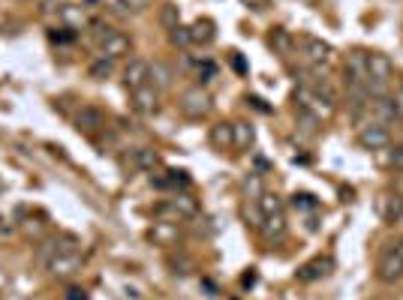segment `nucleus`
I'll return each instance as SVG.
<instances>
[{
	"label": "nucleus",
	"instance_id": "nucleus-1",
	"mask_svg": "<svg viewBox=\"0 0 403 300\" xmlns=\"http://www.w3.org/2000/svg\"><path fill=\"white\" fill-rule=\"evenodd\" d=\"M298 45H301V60L310 66V73L325 75V69L331 63V54H334V52H331V45L322 43V39H316V36H301Z\"/></svg>",
	"mask_w": 403,
	"mask_h": 300
},
{
	"label": "nucleus",
	"instance_id": "nucleus-2",
	"mask_svg": "<svg viewBox=\"0 0 403 300\" xmlns=\"http://www.w3.org/2000/svg\"><path fill=\"white\" fill-rule=\"evenodd\" d=\"M358 147L361 150H370V153H379V150H386L391 144V133L386 123H379V120H367V123L358 126Z\"/></svg>",
	"mask_w": 403,
	"mask_h": 300
},
{
	"label": "nucleus",
	"instance_id": "nucleus-3",
	"mask_svg": "<svg viewBox=\"0 0 403 300\" xmlns=\"http://www.w3.org/2000/svg\"><path fill=\"white\" fill-rule=\"evenodd\" d=\"M97 27V45H99V57H108L115 60L120 54L129 52V36L120 33V30L112 27H103V24H94Z\"/></svg>",
	"mask_w": 403,
	"mask_h": 300
},
{
	"label": "nucleus",
	"instance_id": "nucleus-4",
	"mask_svg": "<svg viewBox=\"0 0 403 300\" xmlns=\"http://www.w3.org/2000/svg\"><path fill=\"white\" fill-rule=\"evenodd\" d=\"M178 105H181V112H184L187 117H193V120H202V117L211 114V96H208L205 87H190V90H184Z\"/></svg>",
	"mask_w": 403,
	"mask_h": 300
},
{
	"label": "nucleus",
	"instance_id": "nucleus-5",
	"mask_svg": "<svg viewBox=\"0 0 403 300\" xmlns=\"http://www.w3.org/2000/svg\"><path fill=\"white\" fill-rule=\"evenodd\" d=\"M82 264H85V262H82V255H78L76 249H60L57 255H52V258L45 262V270H48L52 276L64 279V276H76L78 270H82Z\"/></svg>",
	"mask_w": 403,
	"mask_h": 300
},
{
	"label": "nucleus",
	"instance_id": "nucleus-6",
	"mask_svg": "<svg viewBox=\"0 0 403 300\" xmlns=\"http://www.w3.org/2000/svg\"><path fill=\"white\" fill-rule=\"evenodd\" d=\"M391 78H395V63L388 60V54L370 52V54H367V84L388 87Z\"/></svg>",
	"mask_w": 403,
	"mask_h": 300
},
{
	"label": "nucleus",
	"instance_id": "nucleus-7",
	"mask_svg": "<svg viewBox=\"0 0 403 300\" xmlns=\"http://www.w3.org/2000/svg\"><path fill=\"white\" fill-rule=\"evenodd\" d=\"M334 267H337L334 255H316L313 262L301 264L295 276H298V283H316V279H325V276L334 273Z\"/></svg>",
	"mask_w": 403,
	"mask_h": 300
},
{
	"label": "nucleus",
	"instance_id": "nucleus-8",
	"mask_svg": "<svg viewBox=\"0 0 403 300\" xmlns=\"http://www.w3.org/2000/svg\"><path fill=\"white\" fill-rule=\"evenodd\" d=\"M295 103H298V108H304V112H310V114H316V117H328L334 108H331L325 99H322L313 87H307V84H301V87H295Z\"/></svg>",
	"mask_w": 403,
	"mask_h": 300
},
{
	"label": "nucleus",
	"instance_id": "nucleus-9",
	"mask_svg": "<svg viewBox=\"0 0 403 300\" xmlns=\"http://www.w3.org/2000/svg\"><path fill=\"white\" fill-rule=\"evenodd\" d=\"M376 213L386 225H395L403 219V195L400 193H382L376 198Z\"/></svg>",
	"mask_w": 403,
	"mask_h": 300
},
{
	"label": "nucleus",
	"instance_id": "nucleus-10",
	"mask_svg": "<svg viewBox=\"0 0 403 300\" xmlns=\"http://www.w3.org/2000/svg\"><path fill=\"white\" fill-rule=\"evenodd\" d=\"M376 276L379 283H397V279H403V258L395 253V249H386V253L379 255L376 262Z\"/></svg>",
	"mask_w": 403,
	"mask_h": 300
},
{
	"label": "nucleus",
	"instance_id": "nucleus-11",
	"mask_svg": "<svg viewBox=\"0 0 403 300\" xmlns=\"http://www.w3.org/2000/svg\"><path fill=\"white\" fill-rule=\"evenodd\" d=\"M76 129L78 133H87V135H97L99 129H106V114L99 112L97 105H82L76 112Z\"/></svg>",
	"mask_w": 403,
	"mask_h": 300
},
{
	"label": "nucleus",
	"instance_id": "nucleus-12",
	"mask_svg": "<svg viewBox=\"0 0 403 300\" xmlns=\"http://www.w3.org/2000/svg\"><path fill=\"white\" fill-rule=\"evenodd\" d=\"M367 112L374 120H379V123H386L391 126L397 117V108H395V99H391V93H382V96H374V99H367Z\"/></svg>",
	"mask_w": 403,
	"mask_h": 300
},
{
	"label": "nucleus",
	"instance_id": "nucleus-13",
	"mask_svg": "<svg viewBox=\"0 0 403 300\" xmlns=\"http://www.w3.org/2000/svg\"><path fill=\"white\" fill-rule=\"evenodd\" d=\"M124 163L129 168H136V172H154V168H160V153L150 147H133L124 156Z\"/></svg>",
	"mask_w": 403,
	"mask_h": 300
},
{
	"label": "nucleus",
	"instance_id": "nucleus-14",
	"mask_svg": "<svg viewBox=\"0 0 403 300\" xmlns=\"http://www.w3.org/2000/svg\"><path fill=\"white\" fill-rule=\"evenodd\" d=\"M148 78H150V63H148V60L133 57V60H129V63L124 66V84H127L129 90L145 87Z\"/></svg>",
	"mask_w": 403,
	"mask_h": 300
},
{
	"label": "nucleus",
	"instance_id": "nucleus-15",
	"mask_svg": "<svg viewBox=\"0 0 403 300\" xmlns=\"http://www.w3.org/2000/svg\"><path fill=\"white\" fill-rule=\"evenodd\" d=\"M133 108L139 114H154L160 108V90L150 87V84L133 90Z\"/></svg>",
	"mask_w": 403,
	"mask_h": 300
},
{
	"label": "nucleus",
	"instance_id": "nucleus-16",
	"mask_svg": "<svg viewBox=\"0 0 403 300\" xmlns=\"http://www.w3.org/2000/svg\"><path fill=\"white\" fill-rule=\"evenodd\" d=\"M148 84H150V87H157L160 93H163V90H169V87L175 84V73H172V66L163 63V60L150 63V78H148Z\"/></svg>",
	"mask_w": 403,
	"mask_h": 300
},
{
	"label": "nucleus",
	"instance_id": "nucleus-17",
	"mask_svg": "<svg viewBox=\"0 0 403 300\" xmlns=\"http://www.w3.org/2000/svg\"><path fill=\"white\" fill-rule=\"evenodd\" d=\"M253 144H256V129H253V123H247V120H238V123H232V147L250 150Z\"/></svg>",
	"mask_w": 403,
	"mask_h": 300
},
{
	"label": "nucleus",
	"instance_id": "nucleus-18",
	"mask_svg": "<svg viewBox=\"0 0 403 300\" xmlns=\"http://www.w3.org/2000/svg\"><path fill=\"white\" fill-rule=\"evenodd\" d=\"M262 234L268 240H283L286 234V216L274 213V216H262Z\"/></svg>",
	"mask_w": 403,
	"mask_h": 300
},
{
	"label": "nucleus",
	"instance_id": "nucleus-19",
	"mask_svg": "<svg viewBox=\"0 0 403 300\" xmlns=\"http://www.w3.org/2000/svg\"><path fill=\"white\" fill-rule=\"evenodd\" d=\"M256 207H259V213L262 216H274V213H283V198H280L277 193H262L259 198H256Z\"/></svg>",
	"mask_w": 403,
	"mask_h": 300
},
{
	"label": "nucleus",
	"instance_id": "nucleus-20",
	"mask_svg": "<svg viewBox=\"0 0 403 300\" xmlns=\"http://www.w3.org/2000/svg\"><path fill=\"white\" fill-rule=\"evenodd\" d=\"M190 33H193V43H199V45H211L214 43V22H208V18H199V22L190 27Z\"/></svg>",
	"mask_w": 403,
	"mask_h": 300
},
{
	"label": "nucleus",
	"instance_id": "nucleus-21",
	"mask_svg": "<svg viewBox=\"0 0 403 300\" xmlns=\"http://www.w3.org/2000/svg\"><path fill=\"white\" fill-rule=\"evenodd\" d=\"M268 43H271V48H274V52L289 54V52H292V45H295V39H292L283 27H274V33L268 36Z\"/></svg>",
	"mask_w": 403,
	"mask_h": 300
},
{
	"label": "nucleus",
	"instance_id": "nucleus-22",
	"mask_svg": "<svg viewBox=\"0 0 403 300\" xmlns=\"http://www.w3.org/2000/svg\"><path fill=\"white\" fill-rule=\"evenodd\" d=\"M379 163L388 168H403V144H388L386 150H379Z\"/></svg>",
	"mask_w": 403,
	"mask_h": 300
},
{
	"label": "nucleus",
	"instance_id": "nucleus-23",
	"mask_svg": "<svg viewBox=\"0 0 403 300\" xmlns=\"http://www.w3.org/2000/svg\"><path fill=\"white\" fill-rule=\"evenodd\" d=\"M211 144L220 147V150L232 147V123H217L211 129Z\"/></svg>",
	"mask_w": 403,
	"mask_h": 300
},
{
	"label": "nucleus",
	"instance_id": "nucleus-24",
	"mask_svg": "<svg viewBox=\"0 0 403 300\" xmlns=\"http://www.w3.org/2000/svg\"><path fill=\"white\" fill-rule=\"evenodd\" d=\"M112 69H115V60H108V57H99V60H94L90 63V78H97V82H106L108 75H112Z\"/></svg>",
	"mask_w": 403,
	"mask_h": 300
},
{
	"label": "nucleus",
	"instance_id": "nucleus-25",
	"mask_svg": "<svg viewBox=\"0 0 403 300\" xmlns=\"http://www.w3.org/2000/svg\"><path fill=\"white\" fill-rule=\"evenodd\" d=\"M169 43L178 45V48H187V45H193V33H190V27L175 24L172 30H169Z\"/></svg>",
	"mask_w": 403,
	"mask_h": 300
},
{
	"label": "nucleus",
	"instance_id": "nucleus-26",
	"mask_svg": "<svg viewBox=\"0 0 403 300\" xmlns=\"http://www.w3.org/2000/svg\"><path fill=\"white\" fill-rule=\"evenodd\" d=\"M244 193L250 198H259L262 193H265V186H262V174L259 172H250V177H244Z\"/></svg>",
	"mask_w": 403,
	"mask_h": 300
},
{
	"label": "nucleus",
	"instance_id": "nucleus-27",
	"mask_svg": "<svg viewBox=\"0 0 403 300\" xmlns=\"http://www.w3.org/2000/svg\"><path fill=\"white\" fill-rule=\"evenodd\" d=\"M292 207H301V210H316L319 207V202H316V198L313 195H310V193H295V195H292Z\"/></svg>",
	"mask_w": 403,
	"mask_h": 300
},
{
	"label": "nucleus",
	"instance_id": "nucleus-28",
	"mask_svg": "<svg viewBox=\"0 0 403 300\" xmlns=\"http://www.w3.org/2000/svg\"><path fill=\"white\" fill-rule=\"evenodd\" d=\"M160 22H163L169 30H172L175 24H181L178 22V6H172V3H166L163 9H160Z\"/></svg>",
	"mask_w": 403,
	"mask_h": 300
},
{
	"label": "nucleus",
	"instance_id": "nucleus-29",
	"mask_svg": "<svg viewBox=\"0 0 403 300\" xmlns=\"http://www.w3.org/2000/svg\"><path fill=\"white\" fill-rule=\"evenodd\" d=\"M13 232H15V225L9 223L3 213H0V240H9V237H13Z\"/></svg>",
	"mask_w": 403,
	"mask_h": 300
},
{
	"label": "nucleus",
	"instance_id": "nucleus-30",
	"mask_svg": "<svg viewBox=\"0 0 403 300\" xmlns=\"http://www.w3.org/2000/svg\"><path fill=\"white\" fill-rule=\"evenodd\" d=\"M217 73V66L211 63V60H205V63H199V78L202 82H211V75Z\"/></svg>",
	"mask_w": 403,
	"mask_h": 300
},
{
	"label": "nucleus",
	"instance_id": "nucleus-31",
	"mask_svg": "<svg viewBox=\"0 0 403 300\" xmlns=\"http://www.w3.org/2000/svg\"><path fill=\"white\" fill-rule=\"evenodd\" d=\"M124 3L127 13H142V9H148V0H120Z\"/></svg>",
	"mask_w": 403,
	"mask_h": 300
},
{
	"label": "nucleus",
	"instance_id": "nucleus-32",
	"mask_svg": "<svg viewBox=\"0 0 403 300\" xmlns=\"http://www.w3.org/2000/svg\"><path fill=\"white\" fill-rule=\"evenodd\" d=\"M391 99H395V108H397V117L403 120V84L395 90V93H391Z\"/></svg>",
	"mask_w": 403,
	"mask_h": 300
},
{
	"label": "nucleus",
	"instance_id": "nucleus-33",
	"mask_svg": "<svg viewBox=\"0 0 403 300\" xmlns=\"http://www.w3.org/2000/svg\"><path fill=\"white\" fill-rule=\"evenodd\" d=\"M247 103H250V105H253V108H256V112H262V114H268V112H271V108H268L265 103H262V99H259V96H247Z\"/></svg>",
	"mask_w": 403,
	"mask_h": 300
},
{
	"label": "nucleus",
	"instance_id": "nucleus-34",
	"mask_svg": "<svg viewBox=\"0 0 403 300\" xmlns=\"http://www.w3.org/2000/svg\"><path fill=\"white\" fill-rule=\"evenodd\" d=\"M232 66H235V69H238V73H247L244 60H241V54H235V52H232Z\"/></svg>",
	"mask_w": 403,
	"mask_h": 300
},
{
	"label": "nucleus",
	"instance_id": "nucleus-35",
	"mask_svg": "<svg viewBox=\"0 0 403 300\" xmlns=\"http://www.w3.org/2000/svg\"><path fill=\"white\" fill-rule=\"evenodd\" d=\"M66 300H87V297H85L82 288H69V292H66Z\"/></svg>",
	"mask_w": 403,
	"mask_h": 300
},
{
	"label": "nucleus",
	"instance_id": "nucleus-36",
	"mask_svg": "<svg viewBox=\"0 0 403 300\" xmlns=\"http://www.w3.org/2000/svg\"><path fill=\"white\" fill-rule=\"evenodd\" d=\"M395 253H397V255L403 258V237H400V240H397V243H395Z\"/></svg>",
	"mask_w": 403,
	"mask_h": 300
},
{
	"label": "nucleus",
	"instance_id": "nucleus-37",
	"mask_svg": "<svg viewBox=\"0 0 403 300\" xmlns=\"http://www.w3.org/2000/svg\"><path fill=\"white\" fill-rule=\"evenodd\" d=\"M400 223H403V219H400Z\"/></svg>",
	"mask_w": 403,
	"mask_h": 300
}]
</instances>
